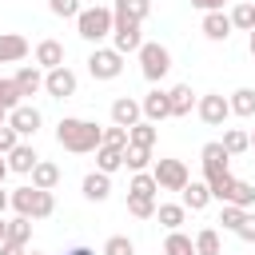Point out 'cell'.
<instances>
[{
  "mask_svg": "<svg viewBox=\"0 0 255 255\" xmlns=\"http://www.w3.org/2000/svg\"><path fill=\"white\" fill-rule=\"evenodd\" d=\"M56 143L64 151H76V155H88L104 143V128H96L92 120H80V116H64L56 124Z\"/></svg>",
  "mask_w": 255,
  "mask_h": 255,
  "instance_id": "obj_1",
  "label": "cell"
},
{
  "mask_svg": "<svg viewBox=\"0 0 255 255\" xmlns=\"http://www.w3.org/2000/svg\"><path fill=\"white\" fill-rule=\"evenodd\" d=\"M8 203L16 207V215H24V219H48L52 211H56V195L52 191H40V187H16L12 195H8Z\"/></svg>",
  "mask_w": 255,
  "mask_h": 255,
  "instance_id": "obj_2",
  "label": "cell"
},
{
  "mask_svg": "<svg viewBox=\"0 0 255 255\" xmlns=\"http://www.w3.org/2000/svg\"><path fill=\"white\" fill-rule=\"evenodd\" d=\"M207 187H211V199H219V203H231V207H243V211L255 203V183L235 179L231 171H227V175H219V179H211Z\"/></svg>",
  "mask_w": 255,
  "mask_h": 255,
  "instance_id": "obj_3",
  "label": "cell"
},
{
  "mask_svg": "<svg viewBox=\"0 0 255 255\" xmlns=\"http://www.w3.org/2000/svg\"><path fill=\"white\" fill-rule=\"evenodd\" d=\"M76 32H80L88 44H100L104 36H112V8H104V4L80 8V16H76Z\"/></svg>",
  "mask_w": 255,
  "mask_h": 255,
  "instance_id": "obj_4",
  "label": "cell"
},
{
  "mask_svg": "<svg viewBox=\"0 0 255 255\" xmlns=\"http://www.w3.org/2000/svg\"><path fill=\"white\" fill-rule=\"evenodd\" d=\"M139 72H143V80L159 84V80L171 72V52H167L163 44H143V48H139Z\"/></svg>",
  "mask_w": 255,
  "mask_h": 255,
  "instance_id": "obj_5",
  "label": "cell"
},
{
  "mask_svg": "<svg viewBox=\"0 0 255 255\" xmlns=\"http://www.w3.org/2000/svg\"><path fill=\"white\" fill-rule=\"evenodd\" d=\"M151 179L159 183V191H183L191 175H187V163L183 159H155Z\"/></svg>",
  "mask_w": 255,
  "mask_h": 255,
  "instance_id": "obj_6",
  "label": "cell"
},
{
  "mask_svg": "<svg viewBox=\"0 0 255 255\" xmlns=\"http://www.w3.org/2000/svg\"><path fill=\"white\" fill-rule=\"evenodd\" d=\"M88 72H92V80H116L124 72V56L116 48H96L88 56Z\"/></svg>",
  "mask_w": 255,
  "mask_h": 255,
  "instance_id": "obj_7",
  "label": "cell"
},
{
  "mask_svg": "<svg viewBox=\"0 0 255 255\" xmlns=\"http://www.w3.org/2000/svg\"><path fill=\"white\" fill-rule=\"evenodd\" d=\"M112 48H116L120 56L139 52V48H143V32H139V24H131V20H116V16H112Z\"/></svg>",
  "mask_w": 255,
  "mask_h": 255,
  "instance_id": "obj_8",
  "label": "cell"
},
{
  "mask_svg": "<svg viewBox=\"0 0 255 255\" xmlns=\"http://www.w3.org/2000/svg\"><path fill=\"white\" fill-rule=\"evenodd\" d=\"M76 88H80V80H76V72H72L68 64L44 72V92H48L52 100H68V96H76Z\"/></svg>",
  "mask_w": 255,
  "mask_h": 255,
  "instance_id": "obj_9",
  "label": "cell"
},
{
  "mask_svg": "<svg viewBox=\"0 0 255 255\" xmlns=\"http://www.w3.org/2000/svg\"><path fill=\"white\" fill-rule=\"evenodd\" d=\"M195 112H199V120H203L207 128H219V124L231 116V108H227V96H219V92H207V96H199Z\"/></svg>",
  "mask_w": 255,
  "mask_h": 255,
  "instance_id": "obj_10",
  "label": "cell"
},
{
  "mask_svg": "<svg viewBox=\"0 0 255 255\" xmlns=\"http://www.w3.org/2000/svg\"><path fill=\"white\" fill-rule=\"evenodd\" d=\"M40 124H44V116H40L32 104H20V108H12V112H8V128H12L20 139H24V135H36V131H40Z\"/></svg>",
  "mask_w": 255,
  "mask_h": 255,
  "instance_id": "obj_11",
  "label": "cell"
},
{
  "mask_svg": "<svg viewBox=\"0 0 255 255\" xmlns=\"http://www.w3.org/2000/svg\"><path fill=\"white\" fill-rule=\"evenodd\" d=\"M199 159H203V183H211V179H219V175H227V151H223V143L215 139V143H203V151H199Z\"/></svg>",
  "mask_w": 255,
  "mask_h": 255,
  "instance_id": "obj_12",
  "label": "cell"
},
{
  "mask_svg": "<svg viewBox=\"0 0 255 255\" xmlns=\"http://www.w3.org/2000/svg\"><path fill=\"white\" fill-rule=\"evenodd\" d=\"M139 112H143V120H147V124H159V120H167V116H171L167 92H163V88H151V92L139 100Z\"/></svg>",
  "mask_w": 255,
  "mask_h": 255,
  "instance_id": "obj_13",
  "label": "cell"
},
{
  "mask_svg": "<svg viewBox=\"0 0 255 255\" xmlns=\"http://www.w3.org/2000/svg\"><path fill=\"white\" fill-rule=\"evenodd\" d=\"M139 120H143L139 100H131V96L112 100V124H116V128H131V124H139Z\"/></svg>",
  "mask_w": 255,
  "mask_h": 255,
  "instance_id": "obj_14",
  "label": "cell"
},
{
  "mask_svg": "<svg viewBox=\"0 0 255 255\" xmlns=\"http://www.w3.org/2000/svg\"><path fill=\"white\" fill-rule=\"evenodd\" d=\"M4 159H8V171H20V175H32V167L40 163V155H36L32 143H16Z\"/></svg>",
  "mask_w": 255,
  "mask_h": 255,
  "instance_id": "obj_15",
  "label": "cell"
},
{
  "mask_svg": "<svg viewBox=\"0 0 255 255\" xmlns=\"http://www.w3.org/2000/svg\"><path fill=\"white\" fill-rule=\"evenodd\" d=\"M80 191H84V199L104 203V199L112 195V175H104V171H88V175H84V183H80Z\"/></svg>",
  "mask_w": 255,
  "mask_h": 255,
  "instance_id": "obj_16",
  "label": "cell"
},
{
  "mask_svg": "<svg viewBox=\"0 0 255 255\" xmlns=\"http://www.w3.org/2000/svg\"><path fill=\"white\" fill-rule=\"evenodd\" d=\"M28 56V40L20 32H0V64H16Z\"/></svg>",
  "mask_w": 255,
  "mask_h": 255,
  "instance_id": "obj_17",
  "label": "cell"
},
{
  "mask_svg": "<svg viewBox=\"0 0 255 255\" xmlns=\"http://www.w3.org/2000/svg\"><path fill=\"white\" fill-rule=\"evenodd\" d=\"M36 64H40L44 72L64 68V44H60V40H40V44H36Z\"/></svg>",
  "mask_w": 255,
  "mask_h": 255,
  "instance_id": "obj_18",
  "label": "cell"
},
{
  "mask_svg": "<svg viewBox=\"0 0 255 255\" xmlns=\"http://www.w3.org/2000/svg\"><path fill=\"white\" fill-rule=\"evenodd\" d=\"M147 12H151V0H116V8H112L116 20H131V24H143Z\"/></svg>",
  "mask_w": 255,
  "mask_h": 255,
  "instance_id": "obj_19",
  "label": "cell"
},
{
  "mask_svg": "<svg viewBox=\"0 0 255 255\" xmlns=\"http://www.w3.org/2000/svg\"><path fill=\"white\" fill-rule=\"evenodd\" d=\"M203 36L215 40V44L227 40V36H231V16H227V12H203Z\"/></svg>",
  "mask_w": 255,
  "mask_h": 255,
  "instance_id": "obj_20",
  "label": "cell"
},
{
  "mask_svg": "<svg viewBox=\"0 0 255 255\" xmlns=\"http://www.w3.org/2000/svg\"><path fill=\"white\" fill-rule=\"evenodd\" d=\"M12 80H16L20 96H36V92H44V72H40V68H32V64H24Z\"/></svg>",
  "mask_w": 255,
  "mask_h": 255,
  "instance_id": "obj_21",
  "label": "cell"
},
{
  "mask_svg": "<svg viewBox=\"0 0 255 255\" xmlns=\"http://www.w3.org/2000/svg\"><path fill=\"white\" fill-rule=\"evenodd\" d=\"M167 104H171V116H187V112L195 108V92H191V84H175V88L167 92Z\"/></svg>",
  "mask_w": 255,
  "mask_h": 255,
  "instance_id": "obj_22",
  "label": "cell"
},
{
  "mask_svg": "<svg viewBox=\"0 0 255 255\" xmlns=\"http://www.w3.org/2000/svg\"><path fill=\"white\" fill-rule=\"evenodd\" d=\"M60 183V167L52 163V159H40L36 167H32V187H40V191H52Z\"/></svg>",
  "mask_w": 255,
  "mask_h": 255,
  "instance_id": "obj_23",
  "label": "cell"
},
{
  "mask_svg": "<svg viewBox=\"0 0 255 255\" xmlns=\"http://www.w3.org/2000/svg\"><path fill=\"white\" fill-rule=\"evenodd\" d=\"M207 203H211V187L187 179V187H183V207H187V211H203Z\"/></svg>",
  "mask_w": 255,
  "mask_h": 255,
  "instance_id": "obj_24",
  "label": "cell"
},
{
  "mask_svg": "<svg viewBox=\"0 0 255 255\" xmlns=\"http://www.w3.org/2000/svg\"><path fill=\"white\" fill-rule=\"evenodd\" d=\"M124 167V147H96V171H104V175H112V171H120Z\"/></svg>",
  "mask_w": 255,
  "mask_h": 255,
  "instance_id": "obj_25",
  "label": "cell"
},
{
  "mask_svg": "<svg viewBox=\"0 0 255 255\" xmlns=\"http://www.w3.org/2000/svg\"><path fill=\"white\" fill-rule=\"evenodd\" d=\"M155 124H147V120H139V124H131L128 128V143L131 147H155Z\"/></svg>",
  "mask_w": 255,
  "mask_h": 255,
  "instance_id": "obj_26",
  "label": "cell"
},
{
  "mask_svg": "<svg viewBox=\"0 0 255 255\" xmlns=\"http://www.w3.org/2000/svg\"><path fill=\"white\" fill-rule=\"evenodd\" d=\"M155 219H159L167 231H179V223L187 219V207H183V203H159V207H155Z\"/></svg>",
  "mask_w": 255,
  "mask_h": 255,
  "instance_id": "obj_27",
  "label": "cell"
},
{
  "mask_svg": "<svg viewBox=\"0 0 255 255\" xmlns=\"http://www.w3.org/2000/svg\"><path fill=\"white\" fill-rule=\"evenodd\" d=\"M227 108H231V116H255V88H235Z\"/></svg>",
  "mask_w": 255,
  "mask_h": 255,
  "instance_id": "obj_28",
  "label": "cell"
},
{
  "mask_svg": "<svg viewBox=\"0 0 255 255\" xmlns=\"http://www.w3.org/2000/svg\"><path fill=\"white\" fill-rule=\"evenodd\" d=\"M219 143H223V151H227V155H243V151L251 147V135H247L243 128H227Z\"/></svg>",
  "mask_w": 255,
  "mask_h": 255,
  "instance_id": "obj_29",
  "label": "cell"
},
{
  "mask_svg": "<svg viewBox=\"0 0 255 255\" xmlns=\"http://www.w3.org/2000/svg\"><path fill=\"white\" fill-rule=\"evenodd\" d=\"M155 191H159V183L151 179V171H135V175H131V183H128V195H143V199H155Z\"/></svg>",
  "mask_w": 255,
  "mask_h": 255,
  "instance_id": "obj_30",
  "label": "cell"
},
{
  "mask_svg": "<svg viewBox=\"0 0 255 255\" xmlns=\"http://www.w3.org/2000/svg\"><path fill=\"white\" fill-rule=\"evenodd\" d=\"M163 255H195V243H191V235H183V231H171V235L163 239Z\"/></svg>",
  "mask_w": 255,
  "mask_h": 255,
  "instance_id": "obj_31",
  "label": "cell"
},
{
  "mask_svg": "<svg viewBox=\"0 0 255 255\" xmlns=\"http://www.w3.org/2000/svg\"><path fill=\"white\" fill-rule=\"evenodd\" d=\"M147 163H151V147H124V167H131V171H147Z\"/></svg>",
  "mask_w": 255,
  "mask_h": 255,
  "instance_id": "obj_32",
  "label": "cell"
},
{
  "mask_svg": "<svg viewBox=\"0 0 255 255\" xmlns=\"http://www.w3.org/2000/svg\"><path fill=\"white\" fill-rule=\"evenodd\" d=\"M231 28H243V32H251V28H255V4L239 0V4L231 8Z\"/></svg>",
  "mask_w": 255,
  "mask_h": 255,
  "instance_id": "obj_33",
  "label": "cell"
},
{
  "mask_svg": "<svg viewBox=\"0 0 255 255\" xmlns=\"http://www.w3.org/2000/svg\"><path fill=\"white\" fill-rule=\"evenodd\" d=\"M191 243H195V255H219V231L215 227H203Z\"/></svg>",
  "mask_w": 255,
  "mask_h": 255,
  "instance_id": "obj_34",
  "label": "cell"
},
{
  "mask_svg": "<svg viewBox=\"0 0 255 255\" xmlns=\"http://www.w3.org/2000/svg\"><path fill=\"white\" fill-rule=\"evenodd\" d=\"M24 104V96H20V88H16V80H0V112L8 116L12 108H20Z\"/></svg>",
  "mask_w": 255,
  "mask_h": 255,
  "instance_id": "obj_35",
  "label": "cell"
},
{
  "mask_svg": "<svg viewBox=\"0 0 255 255\" xmlns=\"http://www.w3.org/2000/svg\"><path fill=\"white\" fill-rule=\"evenodd\" d=\"M28 239H32V219L16 215V219L8 223V243H20V247H28Z\"/></svg>",
  "mask_w": 255,
  "mask_h": 255,
  "instance_id": "obj_36",
  "label": "cell"
},
{
  "mask_svg": "<svg viewBox=\"0 0 255 255\" xmlns=\"http://www.w3.org/2000/svg\"><path fill=\"white\" fill-rule=\"evenodd\" d=\"M128 211L135 219H155V199H143V195H128Z\"/></svg>",
  "mask_w": 255,
  "mask_h": 255,
  "instance_id": "obj_37",
  "label": "cell"
},
{
  "mask_svg": "<svg viewBox=\"0 0 255 255\" xmlns=\"http://www.w3.org/2000/svg\"><path fill=\"white\" fill-rule=\"evenodd\" d=\"M243 215H247L243 207H231V203H223V211H219V223H223V231H231V235H235V227L243 223Z\"/></svg>",
  "mask_w": 255,
  "mask_h": 255,
  "instance_id": "obj_38",
  "label": "cell"
},
{
  "mask_svg": "<svg viewBox=\"0 0 255 255\" xmlns=\"http://www.w3.org/2000/svg\"><path fill=\"white\" fill-rule=\"evenodd\" d=\"M104 255H135V243H131L128 235H112V239L104 243Z\"/></svg>",
  "mask_w": 255,
  "mask_h": 255,
  "instance_id": "obj_39",
  "label": "cell"
},
{
  "mask_svg": "<svg viewBox=\"0 0 255 255\" xmlns=\"http://www.w3.org/2000/svg\"><path fill=\"white\" fill-rule=\"evenodd\" d=\"M48 8H52V16H60V20H76V16H80V0H48Z\"/></svg>",
  "mask_w": 255,
  "mask_h": 255,
  "instance_id": "obj_40",
  "label": "cell"
},
{
  "mask_svg": "<svg viewBox=\"0 0 255 255\" xmlns=\"http://www.w3.org/2000/svg\"><path fill=\"white\" fill-rule=\"evenodd\" d=\"M104 147H128V128H104Z\"/></svg>",
  "mask_w": 255,
  "mask_h": 255,
  "instance_id": "obj_41",
  "label": "cell"
},
{
  "mask_svg": "<svg viewBox=\"0 0 255 255\" xmlns=\"http://www.w3.org/2000/svg\"><path fill=\"white\" fill-rule=\"evenodd\" d=\"M235 235H239L243 243H255V211H247V215H243V223L235 227Z\"/></svg>",
  "mask_w": 255,
  "mask_h": 255,
  "instance_id": "obj_42",
  "label": "cell"
},
{
  "mask_svg": "<svg viewBox=\"0 0 255 255\" xmlns=\"http://www.w3.org/2000/svg\"><path fill=\"white\" fill-rule=\"evenodd\" d=\"M16 143H20V135H16V131H12L8 124H4V128H0V155H8V151H12Z\"/></svg>",
  "mask_w": 255,
  "mask_h": 255,
  "instance_id": "obj_43",
  "label": "cell"
},
{
  "mask_svg": "<svg viewBox=\"0 0 255 255\" xmlns=\"http://www.w3.org/2000/svg\"><path fill=\"white\" fill-rule=\"evenodd\" d=\"M223 4L227 0H191V8H199V12H223Z\"/></svg>",
  "mask_w": 255,
  "mask_h": 255,
  "instance_id": "obj_44",
  "label": "cell"
},
{
  "mask_svg": "<svg viewBox=\"0 0 255 255\" xmlns=\"http://www.w3.org/2000/svg\"><path fill=\"white\" fill-rule=\"evenodd\" d=\"M0 255H28V247H20V243H0Z\"/></svg>",
  "mask_w": 255,
  "mask_h": 255,
  "instance_id": "obj_45",
  "label": "cell"
},
{
  "mask_svg": "<svg viewBox=\"0 0 255 255\" xmlns=\"http://www.w3.org/2000/svg\"><path fill=\"white\" fill-rule=\"evenodd\" d=\"M68 255H96V251H92V247H84V243H80V247H72V251H68Z\"/></svg>",
  "mask_w": 255,
  "mask_h": 255,
  "instance_id": "obj_46",
  "label": "cell"
},
{
  "mask_svg": "<svg viewBox=\"0 0 255 255\" xmlns=\"http://www.w3.org/2000/svg\"><path fill=\"white\" fill-rule=\"evenodd\" d=\"M4 207H8V191L0 187V215H4Z\"/></svg>",
  "mask_w": 255,
  "mask_h": 255,
  "instance_id": "obj_47",
  "label": "cell"
},
{
  "mask_svg": "<svg viewBox=\"0 0 255 255\" xmlns=\"http://www.w3.org/2000/svg\"><path fill=\"white\" fill-rule=\"evenodd\" d=\"M0 243H8V223L0 219Z\"/></svg>",
  "mask_w": 255,
  "mask_h": 255,
  "instance_id": "obj_48",
  "label": "cell"
},
{
  "mask_svg": "<svg viewBox=\"0 0 255 255\" xmlns=\"http://www.w3.org/2000/svg\"><path fill=\"white\" fill-rule=\"evenodd\" d=\"M4 175H8V159L0 155V183H4Z\"/></svg>",
  "mask_w": 255,
  "mask_h": 255,
  "instance_id": "obj_49",
  "label": "cell"
},
{
  "mask_svg": "<svg viewBox=\"0 0 255 255\" xmlns=\"http://www.w3.org/2000/svg\"><path fill=\"white\" fill-rule=\"evenodd\" d=\"M247 48H251V56H255V28H251V36H247Z\"/></svg>",
  "mask_w": 255,
  "mask_h": 255,
  "instance_id": "obj_50",
  "label": "cell"
},
{
  "mask_svg": "<svg viewBox=\"0 0 255 255\" xmlns=\"http://www.w3.org/2000/svg\"><path fill=\"white\" fill-rule=\"evenodd\" d=\"M4 124H8V116H4V112H0V128H4Z\"/></svg>",
  "mask_w": 255,
  "mask_h": 255,
  "instance_id": "obj_51",
  "label": "cell"
},
{
  "mask_svg": "<svg viewBox=\"0 0 255 255\" xmlns=\"http://www.w3.org/2000/svg\"><path fill=\"white\" fill-rule=\"evenodd\" d=\"M251 147H255V135H251Z\"/></svg>",
  "mask_w": 255,
  "mask_h": 255,
  "instance_id": "obj_52",
  "label": "cell"
},
{
  "mask_svg": "<svg viewBox=\"0 0 255 255\" xmlns=\"http://www.w3.org/2000/svg\"><path fill=\"white\" fill-rule=\"evenodd\" d=\"M32 255H44V251H32Z\"/></svg>",
  "mask_w": 255,
  "mask_h": 255,
  "instance_id": "obj_53",
  "label": "cell"
}]
</instances>
